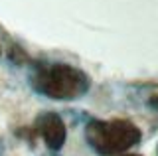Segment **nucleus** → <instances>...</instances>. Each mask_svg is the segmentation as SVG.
<instances>
[{
	"mask_svg": "<svg viewBox=\"0 0 158 156\" xmlns=\"http://www.w3.org/2000/svg\"><path fill=\"white\" fill-rule=\"evenodd\" d=\"M30 87L52 101H77L91 89V77L69 63H36L30 73Z\"/></svg>",
	"mask_w": 158,
	"mask_h": 156,
	"instance_id": "1",
	"label": "nucleus"
},
{
	"mask_svg": "<svg viewBox=\"0 0 158 156\" xmlns=\"http://www.w3.org/2000/svg\"><path fill=\"white\" fill-rule=\"evenodd\" d=\"M36 130L44 138L46 146L49 150H53V152L61 150L67 140L65 123H63V119L57 113H42L36 119Z\"/></svg>",
	"mask_w": 158,
	"mask_h": 156,
	"instance_id": "3",
	"label": "nucleus"
},
{
	"mask_svg": "<svg viewBox=\"0 0 158 156\" xmlns=\"http://www.w3.org/2000/svg\"><path fill=\"white\" fill-rule=\"evenodd\" d=\"M49 156H57V154H49Z\"/></svg>",
	"mask_w": 158,
	"mask_h": 156,
	"instance_id": "6",
	"label": "nucleus"
},
{
	"mask_svg": "<svg viewBox=\"0 0 158 156\" xmlns=\"http://www.w3.org/2000/svg\"><path fill=\"white\" fill-rule=\"evenodd\" d=\"M142 138V130L128 119H91L85 125V140L99 156H121Z\"/></svg>",
	"mask_w": 158,
	"mask_h": 156,
	"instance_id": "2",
	"label": "nucleus"
},
{
	"mask_svg": "<svg viewBox=\"0 0 158 156\" xmlns=\"http://www.w3.org/2000/svg\"><path fill=\"white\" fill-rule=\"evenodd\" d=\"M121 156H140V154H121Z\"/></svg>",
	"mask_w": 158,
	"mask_h": 156,
	"instance_id": "5",
	"label": "nucleus"
},
{
	"mask_svg": "<svg viewBox=\"0 0 158 156\" xmlns=\"http://www.w3.org/2000/svg\"><path fill=\"white\" fill-rule=\"evenodd\" d=\"M148 105H150V109L158 111V95H152L150 99H148Z\"/></svg>",
	"mask_w": 158,
	"mask_h": 156,
	"instance_id": "4",
	"label": "nucleus"
}]
</instances>
